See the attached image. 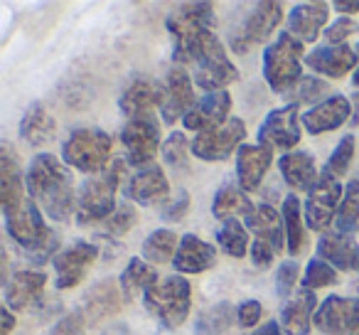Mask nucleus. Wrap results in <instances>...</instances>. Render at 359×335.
<instances>
[{"instance_id":"53","label":"nucleus","mask_w":359,"mask_h":335,"mask_svg":"<svg viewBox=\"0 0 359 335\" xmlns=\"http://www.w3.org/2000/svg\"><path fill=\"white\" fill-rule=\"evenodd\" d=\"M349 126H359V91H354L352 96V121H349Z\"/></svg>"},{"instance_id":"35","label":"nucleus","mask_w":359,"mask_h":335,"mask_svg":"<svg viewBox=\"0 0 359 335\" xmlns=\"http://www.w3.org/2000/svg\"><path fill=\"white\" fill-rule=\"evenodd\" d=\"M236 308H239V306H234L231 301H219V303L210 306V308H205L200 315H197L195 330H192V333L195 335H224L231 325L239 323Z\"/></svg>"},{"instance_id":"38","label":"nucleus","mask_w":359,"mask_h":335,"mask_svg":"<svg viewBox=\"0 0 359 335\" xmlns=\"http://www.w3.org/2000/svg\"><path fill=\"white\" fill-rule=\"evenodd\" d=\"M215 237H217L219 249H224V254L234 256V259H244L251 249L249 230H246V225H241L239 220L222 222L219 230H215Z\"/></svg>"},{"instance_id":"13","label":"nucleus","mask_w":359,"mask_h":335,"mask_svg":"<svg viewBox=\"0 0 359 335\" xmlns=\"http://www.w3.org/2000/svg\"><path fill=\"white\" fill-rule=\"evenodd\" d=\"M197 84L195 77H190V72L185 67L172 65L165 77V101L160 106V114H163L165 124H177L180 119L185 121V116L190 114L197 106Z\"/></svg>"},{"instance_id":"20","label":"nucleus","mask_w":359,"mask_h":335,"mask_svg":"<svg viewBox=\"0 0 359 335\" xmlns=\"http://www.w3.org/2000/svg\"><path fill=\"white\" fill-rule=\"evenodd\" d=\"M303 129L310 136H323L330 131L339 129V126L352 121V101L342 94H332L330 99H325L323 104L313 106L303 114Z\"/></svg>"},{"instance_id":"54","label":"nucleus","mask_w":359,"mask_h":335,"mask_svg":"<svg viewBox=\"0 0 359 335\" xmlns=\"http://www.w3.org/2000/svg\"><path fill=\"white\" fill-rule=\"evenodd\" d=\"M354 50H357V57H359V42H357V47H354ZM352 84L359 89V65H357V70H354V74H352Z\"/></svg>"},{"instance_id":"15","label":"nucleus","mask_w":359,"mask_h":335,"mask_svg":"<svg viewBox=\"0 0 359 335\" xmlns=\"http://www.w3.org/2000/svg\"><path fill=\"white\" fill-rule=\"evenodd\" d=\"M101 256V249L91 242H74V244L65 247L57 251V256L52 259L55 266V284L60 291L74 289L84 281L86 271L94 266V261Z\"/></svg>"},{"instance_id":"14","label":"nucleus","mask_w":359,"mask_h":335,"mask_svg":"<svg viewBox=\"0 0 359 335\" xmlns=\"http://www.w3.org/2000/svg\"><path fill=\"white\" fill-rule=\"evenodd\" d=\"M313 328L323 335H359V298L327 296L315 313Z\"/></svg>"},{"instance_id":"47","label":"nucleus","mask_w":359,"mask_h":335,"mask_svg":"<svg viewBox=\"0 0 359 335\" xmlns=\"http://www.w3.org/2000/svg\"><path fill=\"white\" fill-rule=\"evenodd\" d=\"M357 30H359L357 20H352V18H337V20H334L332 25H327V30L323 32L325 45H344V40H347L349 35H354Z\"/></svg>"},{"instance_id":"39","label":"nucleus","mask_w":359,"mask_h":335,"mask_svg":"<svg viewBox=\"0 0 359 335\" xmlns=\"http://www.w3.org/2000/svg\"><path fill=\"white\" fill-rule=\"evenodd\" d=\"M354 148H357V140H354V136L352 133L342 136V138H339V143L334 145V150L330 153L327 163H325L323 176L332 178V180H342V178L347 176L352 160H354Z\"/></svg>"},{"instance_id":"45","label":"nucleus","mask_w":359,"mask_h":335,"mask_svg":"<svg viewBox=\"0 0 359 335\" xmlns=\"http://www.w3.org/2000/svg\"><path fill=\"white\" fill-rule=\"evenodd\" d=\"M190 205H192V197L187 190H182L180 188L175 195H170L168 200L160 205V217H163L165 222H182L187 217V212H190Z\"/></svg>"},{"instance_id":"5","label":"nucleus","mask_w":359,"mask_h":335,"mask_svg":"<svg viewBox=\"0 0 359 335\" xmlns=\"http://www.w3.org/2000/svg\"><path fill=\"white\" fill-rule=\"evenodd\" d=\"M143 306L163 328L175 330L185 323L192 308V286L182 274L160 279L153 289L145 291Z\"/></svg>"},{"instance_id":"23","label":"nucleus","mask_w":359,"mask_h":335,"mask_svg":"<svg viewBox=\"0 0 359 335\" xmlns=\"http://www.w3.org/2000/svg\"><path fill=\"white\" fill-rule=\"evenodd\" d=\"M6 306L11 310H27L30 306H35L42 298L47 286V274L37 269H22L15 271L11 279L6 281Z\"/></svg>"},{"instance_id":"1","label":"nucleus","mask_w":359,"mask_h":335,"mask_svg":"<svg viewBox=\"0 0 359 335\" xmlns=\"http://www.w3.org/2000/svg\"><path fill=\"white\" fill-rule=\"evenodd\" d=\"M27 195L55 222H67L76 215V188L69 165L52 153H40L30 160L25 171Z\"/></svg>"},{"instance_id":"32","label":"nucleus","mask_w":359,"mask_h":335,"mask_svg":"<svg viewBox=\"0 0 359 335\" xmlns=\"http://www.w3.org/2000/svg\"><path fill=\"white\" fill-rule=\"evenodd\" d=\"M280 217H283V227H285V244H288L290 256H300L308 247V225H305V215H303V202L298 200L295 192L283 197V205H280Z\"/></svg>"},{"instance_id":"43","label":"nucleus","mask_w":359,"mask_h":335,"mask_svg":"<svg viewBox=\"0 0 359 335\" xmlns=\"http://www.w3.org/2000/svg\"><path fill=\"white\" fill-rule=\"evenodd\" d=\"M135 222H138V210H135L128 200L118 202L116 212L104 222V230H106L104 237H123V235H128V232L135 227Z\"/></svg>"},{"instance_id":"31","label":"nucleus","mask_w":359,"mask_h":335,"mask_svg":"<svg viewBox=\"0 0 359 335\" xmlns=\"http://www.w3.org/2000/svg\"><path fill=\"white\" fill-rule=\"evenodd\" d=\"M244 225L249 232H254L256 239H264V242H269V244H273L276 251L288 249V244H285L283 217H280L278 210H276L273 205H269V202L256 205V210L246 217Z\"/></svg>"},{"instance_id":"16","label":"nucleus","mask_w":359,"mask_h":335,"mask_svg":"<svg viewBox=\"0 0 359 335\" xmlns=\"http://www.w3.org/2000/svg\"><path fill=\"white\" fill-rule=\"evenodd\" d=\"M357 50L349 45H315L305 55V67L327 79H344L349 72L357 70Z\"/></svg>"},{"instance_id":"48","label":"nucleus","mask_w":359,"mask_h":335,"mask_svg":"<svg viewBox=\"0 0 359 335\" xmlns=\"http://www.w3.org/2000/svg\"><path fill=\"white\" fill-rule=\"evenodd\" d=\"M276 254H278L276 247L269 244V242H264V239H254V244H251V249H249L251 264H254L256 269H269V266L273 264Z\"/></svg>"},{"instance_id":"2","label":"nucleus","mask_w":359,"mask_h":335,"mask_svg":"<svg viewBox=\"0 0 359 335\" xmlns=\"http://www.w3.org/2000/svg\"><path fill=\"white\" fill-rule=\"evenodd\" d=\"M126 158H114L111 165L99 176L86 178L79 185L76 192V222L81 227L96 225V222H106L116 212L118 202H116V192L126 176Z\"/></svg>"},{"instance_id":"11","label":"nucleus","mask_w":359,"mask_h":335,"mask_svg":"<svg viewBox=\"0 0 359 335\" xmlns=\"http://www.w3.org/2000/svg\"><path fill=\"white\" fill-rule=\"evenodd\" d=\"M303 116L298 114V104H283L278 109L269 111L259 126V143L271 150H290L300 143V126H303Z\"/></svg>"},{"instance_id":"27","label":"nucleus","mask_w":359,"mask_h":335,"mask_svg":"<svg viewBox=\"0 0 359 335\" xmlns=\"http://www.w3.org/2000/svg\"><path fill=\"white\" fill-rule=\"evenodd\" d=\"M318 259L327 261L334 269L359 274V244L342 232H325L318 242Z\"/></svg>"},{"instance_id":"17","label":"nucleus","mask_w":359,"mask_h":335,"mask_svg":"<svg viewBox=\"0 0 359 335\" xmlns=\"http://www.w3.org/2000/svg\"><path fill=\"white\" fill-rule=\"evenodd\" d=\"M27 183L20 171V160L8 140L0 145V207L3 215L18 210L27 200Z\"/></svg>"},{"instance_id":"25","label":"nucleus","mask_w":359,"mask_h":335,"mask_svg":"<svg viewBox=\"0 0 359 335\" xmlns=\"http://www.w3.org/2000/svg\"><path fill=\"white\" fill-rule=\"evenodd\" d=\"M172 266L177 274H205L217 266V247H212L210 242H205L197 235L180 237Z\"/></svg>"},{"instance_id":"6","label":"nucleus","mask_w":359,"mask_h":335,"mask_svg":"<svg viewBox=\"0 0 359 335\" xmlns=\"http://www.w3.org/2000/svg\"><path fill=\"white\" fill-rule=\"evenodd\" d=\"M114 138L104 129H74L62 143V160L65 165L84 176H99L111 165Z\"/></svg>"},{"instance_id":"22","label":"nucleus","mask_w":359,"mask_h":335,"mask_svg":"<svg viewBox=\"0 0 359 335\" xmlns=\"http://www.w3.org/2000/svg\"><path fill=\"white\" fill-rule=\"evenodd\" d=\"M273 163V150L261 143H244L236 150V178L244 192H256Z\"/></svg>"},{"instance_id":"30","label":"nucleus","mask_w":359,"mask_h":335,"mask_svg":"<svg viewBox=\"0 0 359 335\" xmlns=\"http://www.w3.org/2000/svg\"><path fill=\"white\" fill-rule=\"evenodd\" d=\"M18 131H20V138L25 140L27 145L42 148V145L52 143V140L57 138V121H55V116L47 111L45 104L35 101V104L27 106V111L22 114Z\"/></svg>"},{"instance_id":"49","label":"nucleus","mask_w":359,"mask_h":335,"mask_svg":"<svg viewBox=\"0 0 359 335\" xmlns=\"http://www.w3.org/2000/svg\"><path fill=\"white\" fill-rule=\"evenodd\" d=\"M261 315H264V306L256 298L241 301L239 308H236V318H239L241 328H254V325H259Z\"/></svg>"},{"instance_id":"44","label":"nucleus","mask_w":359,"mask_h":335,"mask_svg":"<svg viewBox=\"0 0 359 335\" xmlns=\"http://www.w3.org/2000/svg\"><path fill=\"white\" fill-rule=\"evenodd\" d=\"M298 281H303V279H300L298 261H295V259L280 261V266L276 269V294H278V298H283V301L293 298Z\"/></svg>"},{"instance_id":"46","label":"nucleus","mask_w":359,"mask_h":335,"mask_svg":"<svg viewBox=\"0 0 359 335\" xmlns=\"http://www.w3.org/2000/svg\"><path fill=\"white\" fill-rule=\"evenodd\" d=\"M86 328H89V320H86L84 310L76 308L72 313H67L65 318L57 320L50 335H86Z\"/></svg>"},{"instance_id":"9","label":"nucleus","mask_w":359,"mask_h":335,"mask_svg":"<svg viewBox=\"0 0 359 335\" xmlns=\"http://www.w3.org/2000/svg\"><path fill=\"white\" fill-rule=\"evenodd\" d=\"M283 20V6L280 3H273V0H266V3H259L249 15L241 20V25L234 30L231 35V50L236 55H246L251 47L266 42L271 35L276 32V27Z\"/></svg>"},{"instance_id":"29","label":"nucleus","mask_w":359,"mask_h":335,"mask_svg":"<svg viewBox=\"0 0 359 335\" xmlns=\"http://www.w3.org/2000/svg\"><path fill=\"white\" fill-rule=\"evenodd\" d=\"M278 171L290 190H313L323 173H318L315 158L308 150H290L278 158Z\"/></svg>"},{"instance_id":"12","label":"nucleus","mask_w":359,"mask_h":335,"mask_svg":"<svg viewBox=\"0 0 359 335\" xmlns=\"http://www.w3.org/2000/svg\"><path fill=\"white\" fill-rule=\"evenodd\" d=\"M344 188L339 185V180H332L327 176H320V180L313 185V190L308 192L303 202V215L305 225L313 232H325L330 230V225L334 222L342 202Z\"/></svg>"},{"instance_id":"41","label":"nucleus","mask_w":359,"mask_h":335,"mask_svg":"<svg viewBox=\"0 0 359 335\" xmlns=\"http://www.w3.org/2000/svg\"><path fill=\"white\" fill-rule=\"evenodd\" d=\"M330 84L325 79H320L318 74L313 77H303L300 84L293 89V96H290V104H310V109L318 104H323L325 99H330Z\"/></svg>"},{"instance_id":"10","label":"nucleus","mask_w":359,"mask_h":335,"mask_svg":"<svg viewBox=\"0 0 359 335\" xmlns=\"http://www.w3.org/2000/svg\"><path fill=\"white\" fill-rule=\"evenodd\" d=\"M244 138H246L244 119L231 116L219 129L197 133L192 138V155L200 160H207V163H222V160L231 158L244 145Z\"/></svg>"},{"instance_id":"55","label":"nucleus","mask_w":359,"mask_h":335,"mask_svg":"<svg viewBox=\"0 0 359 335\" xmlns=\"http://www.w3.org/2000/svg\"><path fill=\"white\" fill-rule=\"evenodd\" d=\"M352 289L357 291V298H359V279H357V281H354V284H352Z\"/></svg>"},{"instance_id":"18","label":"nucleus","mask_w":359,"mask_h":335,"mask_svg":"<svg viewBox=\"0 0 359 335\" xmlns=\"http://www.w3.org/2000/svg\"><path fill=\"white\" fill-rule=\"evenodd\" d=\"M165 101V81H158L153 77H135L126 84V89L118 96V109L123 116L153 114V109L163 106Z\"/></svg>"},{"instance_id":"33","label":"nucleus","mask_w":359,"mask_h":335,"mask_svg":"<svg viewBox=\"0 0 359 335\" xmlns=\"http://www.w3.org/2000/svg\"><path fill=\"white\" fill-rule=\"evenodd\" d=\"M118 281H121V291H123V298L135 301L138 296L143 298L145 291L153 289L160 281V276H158V271L153 269V264H148L143 256H133V259L126 264V269L121 271Z\"/></svg>"},{"instance_id":"52","label":"nucleus","mask_w":359,"mask_h":335,"mask_svg":"<svg viewBox=\"0 0 359 335\" xmlns=\"http://www.w3.org/2000/svg\"><path fill=\"white\" fill-rule=\"evenodd\" d=\"M0 313H3V335H11L13 328H15V315H13V310L8 306L0 308Z\"/></svg>"},{"instance_id":"3","label":"nucleus","mask_w":359,"mask_h":335,"mask_svg":"<svg viewBox=\"0 0 359 335\" xmlns=\"http://www.w3.org/2000/svg\"><path fill=\"white\" fill-rule=\"evenodd\" d=\"M305 42L293 37L288 30L278 32L264 50V79L276 94H288L303 79Z\"/></svg>"},{"instance_id":"28","label":"nucleus","mask_w":359,"mask_h":335,"mask_svg":"<svg viewBox=\"0 0 359 335\" xmlns=\"http://www.w3.org/2000/svg\"><path fill=\"white\" fill-rule=\"evenodd\" d=\"M327 3H300L288 13V32L300 42H315L327 30Z\"/></svg>"},{"instance_id":"8","label":"nucleus","mask_w":359,"mask_h":335,"mask_svg":"<svg viewBox=\"0 0 359 335\" xmlns=\"http://www.w3.org/2000/svg\"><path fill=\"white\" fill-rule=\"evenodd\" d=\"M160 140H163L160 124L153 114L133 116L121 129V143L126 148V160H128V165H133L135 171L153 165V158L158 155L160 148Z\"/></svg>"},{"instance_id":"21","label":"nucleus","mask_w":359,"mask_h":335,"mask_svg":"<svg viewBox=\"0 0 359 335\" xmlns=\"http://www.w3.org/2000/svg\"><path fill=\"white\" fill-rule=\"evenodd\" d=\"M231 111V94L226 89L222 91H210L205 94L197 106L185 116V129L187 131H195V133H205V131H212V129H219L224 126L226 121L231 119L229 116Z\"/></svg>"},{"instance_id":"36","label":"nucleus","mask_w":359,"mask_h":335,"mask_svg":"<svg viewBox=\"0 0 359 335\" xmlns=\"http://www.w3.org/2000/svg\"><path fill=\"white\" fill-rule=\"evenodd\" d=\"M177 247H180V239L172 230H155L145 237L143 242V259L153 266H160V264H168V261L175 259L177 254Z\"/></svg>"},{"instance_id":"24","label":"nucleus","mask_w":359,"mask_h":335,"mask_svg":"<svg viewBox=\"0 0 359 335\" xmlns=\"http://www.w3.org/2000/svg\"><path fill=\"white\" fill-rule=\"evenodd\" d=\"M121 296H123L121 281L116 279H101L99 284L91 286L81 298V310H84L89 325H99L101 320L118 313Z\"/></svg>"},{"instance_id":"4","label":"nucleus","mask_w":359,"mask_h":335,"mask_svg":"<svg viewBox=\"0 0 359 335\" xmlns=\"http://www.w3.org/2000/svg\"><path fill=\"white\" fill-rule=\"evenodd\" d=\"M190 65H195V84L202 91H222L239 79V70L229 60L215 30H205L192 47Z\"/></svg>"},{"instance_id":"34","label":"nucleus","mask_w":359,"mask_h":335,"mask_svg":"<svg viewBox=\"0 0 359 335\" xmlns=\"http://www.w3.org/2000/svg\"><path fill=\"white\" fill-rule=\"evenodd\" d=\"M254 210H256V205L249 200V195L236 185L219 188L215 200H212V215H215V220H219V222L239 220V217L246 220Z\"/></svg>"},{"instance_id":"37","label":"nucleus","mask_w":359,"mask_h":335,"mask_svg":"<svg viewBox=\"0 0 359 335\" xmlns=\"http://www.w3.org/2000/svg\"><path fill=\"white\" fill-rule=\"evenodd\" d=\"M334 232L352 237L354 232H359V178L344 185V195L339 202L337 217H334Z\"/></svg>"},{"instance_id":"51","label":"nucleus","mask_w":359,"mask_h":335,"mask_svg":"<svg viewBox=\"0 0 359 335\" xmlns=\"http://www.w3.org/2000/svg\"><path fill=\"white\" fill-rule=\"evenodd\" d=\"M251 335H285V333H283V328H280V323H276V320H266V323L259 325Z\"/></svg>"},{"instance_id":"40","label":"nucleus","mask_w":359,"mask_h":335,"mask_svg":"<svg viewBox=\"0 0 359 335\" xmlns=\"http://www.w3.org/2000/svg\"><path fill=\"white\" fill-rule=\"evenodd\" d=\"M192 143L187 140L185 131H172L163 143V160L172 171H187L190 168Z\"/></svg>"},{"instance_id":"42","label":"nucleus","mask_w":359,"mask_h":335,"mask_svg":"<svg viewBox=\"0 0 359 335\" xmlns=\"http://www.w3.org/2000/svg\"><path fill=\"white\" fill-rule=\"evenodd\" d=\"M303 289L308 291H318V289H325V286H332L337 284V271H334V266H330L327 261L323 259H310L308 266H305V274H303Z\"/></svg>"},{"instance_id":"26","label":"nucleus","mask_w":359,"mask_h":335,"mask_svg":"<svg viewBox=\"0 0 359 335\" xmlns=\"http://www.w3.org/2000/svg\"><path fill=\"white\" fill-rule=\"evenodd\" d=\"M320 303L315 291L303 289L300 294H295L293 298L283 301L280 308V328L285 335H310L313 330V318L318 313Z\"/></svg>"},{"instance_id":"50","label":"nucleus","mask_w":359,"mask_h":335,"mask_svg":"<svg viewBox=\"0 0 359 335\" xmlns=\"http://www.w3.org/2000/svg\"><path fill=\"white\" fill-rule=\"evenodd\" d=\"M334 11L342 13V18L357 15V13H359V0H337V3H334Z\"/></svg>"},{"instance_id":"19","label":"nucleus","mask_w":359,"mask_h":335,"mask_svg":"<svg viewBox=\"0 0 359 335\" xmlns=\"http://www.w3.org/2000/svg\"><path fill=\"white\" fill-rule=\"evenodd\" d=\"M126 200L135 202V205H163L170 197V183L165 176L163 168L158 165H148V168H140L133 176L126 180V190H123Z\"/></svg>"},{"instance_id":"7","label":"nucleus","mask_w":359,"mask_h":335,"mask_svg":"<svg viewBox=\"0 0 359 335\" xmlns=\"http://www.w3.org/2000/svg\"><path fill=\"white\" fill-rule=\"evenodd\" d=\"M168 32L172 37L175 65H190V52L205 30H215V6L212 3H185L168 18Z\"/></svg>"}]
</instances>
